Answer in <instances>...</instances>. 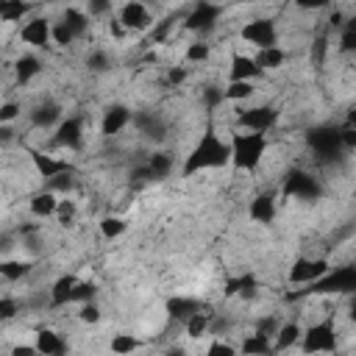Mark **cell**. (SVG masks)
<instances>
[{"mask_svg":"<svg viewBox=\"0 0 356 356\" xmlns=\"http://www.w3.org/2000/svg\"><path fill=\"white\" fill-rule=\"evenodd\" d=\"M231 159V150H228V142L217 136V131H203L200 139L195 142V147L189 150V156L184 159V178H192L203 170H214V167H225Z\"/></svg>","mask_w":356,"mask_h":356,"instance_id":"obj_1","label":"cell"},{"mask_svg":"<svg viewBox=\"0 0 356 356\" xmlns=\"http://www.w3.org/2000/svg\"><path fill=\"white\" fill-rule=\"evenodd\" d=\"M228 150H231L228 164H234L242 172H256L267 156V134L236 128L228 139Z\"/></svg>","mask_w":356,"mask_h":356,"instance_id":"obj_2","label":"cell"},{"mask_svg":"<svg viewBox=\"0 0 356 356\" xmlns=\"http://www.w3.org/2000/svg\"><path fill=\"white\" fill-rule=\"evenodd\" d=\"M353 289H356V267L353 264H342V267H334V270L323 273L317 281L306 284V289L292 292L289 300L306 298V295H350Z\"/></svg>","mask_w":356,"mask_h":356,"instance_id":"obj_3","label":"cell"},{"mask_svg":"<svg viewBox=\"0 0 356 356\" xmlns=\"http://www.w3.org/2000/svg\"><path fill=\"white\" fill-rule=\"evenodd\" d=\"M281 192H284L286 197H295V200H317V197L323 195V184H320V178H314L309 170L295 167V170H289V172L284 175Z\"/></svg>","mask_w":356,"mask_h":356,"instance_id":"obj_4","label":"cell"},{"mask_svg":"<svg viewBox=\"0 0 356 356\" xmlns=\"http://www.w3.org/2000/svg\"><path fill=\"white\" fill-rule=\"evenodd\" d=\"M306 139H309V147L317 156V161H334L345 153V147L339 142V131L334 125H317L309 131Z\"/></svg>","mask_w":356,"mask_h":356,"instance_id":"obj_5","label":"cell"},{"mask_svg":"<svg viewBox=\"0 0 356 356\" xmlns=\"http://www.w3.org/2000/svg\"><path fill=\"white\" fill-rule=\"evenodd\" d=\"M300 348L306 353H331L337 350V328H334V320L325 317L320 323H312L303 334H300Z\"/></svg>","mask_w":356,"mask_h":356,"instance_id":"obj_6","label":"cell"},{"mask_svg":"<svg viewBox=\"0 0 356 356\" xmlns=\"http://www.w3.org/2000/svg\"><path fill=\"white\" fill-rule=\"evenodd\" d=\"M220 14H222V6H220V3L197 0V3L192 6V11L184 17V28L192 31V33H209V31L217 28Z\"/></svg>","mask_w":356,"mask_h":356,"instance_id":"obj_7","label":"cell"},{"mask_svg":"<svg viewBox=\"0 0 356 356\" xmlns=\"http://www.w3.org/2000/svg\"><path fill=\"white\" fill-rule=\"evenodd\" d=\"M275 122H278V108H273V106H250V108L236 111V128H242V131L267 134L275 128Z\"/></svg>","mask_w":356,"mask_h":356,"instance_id":"obj_8","label":"cell"},{"mask_svg":"<svg viewBox=\"0 0 356 356\" xmlns=\"http://www.w3.org/2000/svg\"><path fill=\"white\" fill-rule=\"evenodd\" d=\"M239 36H242V42L253 44L256 50L278 44V28H275V22H273V19H267V17H259V19L245 22V25H242V31H239Z\"/></svg>","mask_w":356,"mask_h":356,"instance_id":"obj_9","label":"cell"},{"mask_svg":"<svg viewBox=\"0 0 356 356\" xmlns=\"http://www.w3.org/2000/svg\"><path fill=\"white\" fill-rule=\"evenodd\" d=\"M331 270V261L328 259H323V256H303V259H298L292 267H289V284H300V286H306V284H312V281H317L323 273H328Z\"/></svg>","mask_w":356,"mask_h":356,"instance_id":"obj_10","label":"cell"},{"mask_svg":"<svg viewBox=\"0 0 356 356\" xmlns=\"http://www.w3.org/2000/svg\"><path fill=\"white\" fill-rule=\"evenodd\" d=\"M117 19L122 22L125 31H136V33L153 28V14H150V8H147L142 0H128V3L120 8Z\"/></svg>","mask_w":356,"mask_h":356,"instance_id":"obj_11","label":"cell"},{"mask_svg":"<svg viewBox=\"0 0 356 356\" xmlns=\"http://www.w3.org/2000/svg\"><path fill=\"white\" fill-rule=\"evenodd\" d=\"M83 117H61V122L56 125L53 134V145L67 147V150H78L83 147Z\"/></svg>","mask_w":356,"mask_h":356,"instance_id":"obj_12","label":"cell"},{"mask_svg":"<svg viewBox=\"0 0 356 356\" xmlns=\"http://www.w3.org/2000/svg\"><path fill=\"white\" fill-rule=\"evenodd\" d=\"M50 28H53V22L47 17H31L19 28V42H25L31 47H47L50 44Z\"/></svg>","mask_w":356,"mask_h":356,"instance_id":"obj_13","label":"cell"},{"mask_svg":"<svg viewBox=\"0 0 356 356\" xmlns=\"http://www.w3.org/2000/svg\"><path fill=\"white\" fill-rule=\"evenodd\" d=\"M131 108L128 106H108L103 111V120H100V134L103 136H117L122 128L131 125Z\"/></svg>","mask_w":356,"mask_h":356,"instance_id":"obj_14","label":"cell"},{"mask_svg":"<svg viewBox=\"0 0 356 356\" xmlns=\"http://www.w3.org/2000/svg\"><path fill=\"white\" fill-rule=\"evenodd\" d=\"M275 211H278V200L273 192H259L248 206V214L253 222H273Z\"/></svg>","mask_w":356,"mask_h":356,"instance_id":"obj_15","label":"cell"},{"mask_svg":"<svg viewBox=\"0 0 356 356\" xmlns=\"http://www.w3.org/2000/svg\"><path fill=\"white\" fill-rule=\"evenodd\" d=\"M31 161H33V170L39 172V178H53V175H58V172H64V170H72V164L67 161V159H56V156H50V153H42V150H33L31 153Z\"/></svg>","mask_w":356,"mask_h":356,"instance_id":"obj_16","label":"cell"},{"mask_svg":"<svg viewBox=\"0 0 356 356\" xmlns=\"http://www.w3.org/2000/svg\"><path fill=\"white\" fill-rule=\"evenodd\" d=\"M261 70L256 64L253 56H245V53H234L231 58V67H228V81H253L259 78Z\"/></svg>","mask_w":356,"mask_h":356,"instance_id":"obj_17","label":"cell"},{"mask_svg":"<svg viewBox=\"0 0 356 356\" xmlns=\"http://www.w3.org/2000/svg\"><path fill=\"white\" fill-rule=\"evenodd\" d=\"M33 345H36V353H42V356H61L67 350V342L53 328H39Z\"/></svg>","mask_w":356,"mask_h":356,"instance_id":"obj_18","label":"cell"},{"mask_svg":"<svg viewBox=\"0 0 356 356\" xmlns=\"http://www.w3.org/2000/svg\"><path fill=\"white\" fill-rule=\"evenodd\" d=\"M31 125L33 128H50V125H58L61 122V106L47 100V103H39L31 108Z\"/></svg>","mask_w":356,"mask_h":356,"instance_id":"obj_19","label":"cell"},{"mask_svg":"<svg viewBox=\"0 0 356 356\" xmlns=\"http://www.w3.org/2000/svg\"><path fill=\"white\" fill-rule=\"evenodd\" d=\"M56 203H58V195H56V192H50V189H39V192L31 195L28 209H31L33 217L44 220V217H53V214H56Z\"/></svg>","mask_w":356,"mask_h":356,"instance_id":"obj_20","label":"cell"},{"mask_svg":"<svg viewBox=\"0 0 356 356\" xmlns=\"http://www.w3.org/2000/svg\"><path fill=\"white\" fill-rule=\"evenodd\" d=\"M75 275H70V273H64V275H58L56 281H53V286H50V306L53 309H61V306H70L72 303V286H75Z\"/></svg>","mask_w":356,"mask_h":356,"instance_id":"obj_21","label":"cell"},{"mask_svg":"<svg viewBox=\"0 0 356 356\" xmlns=\"http://www.w3.org/2000/svg\"><path fill=\"white\" fill-rule=\"evenodd\" d=\"M131 122L136 125V131L147 139H161L164 136V122L153 114V111H136L131 114Z\"/></svg>","mask_w":356,"mask_h":356,"instance_id":"obj_22","label":"cell"},{"mask_svg":"<svg viewBox=\"0 0 356 356\" xmlns=\"http://www.w3.org/2000/svg\"><path fill=\"white\" fill-rule=\"evenodd\" d=\"M300 325L292 320V323H278V328H275V334H273V350H289V348H295L298 342H300Z\"/></svg>","mask_w":356,"mask_h":356,"instance_id":"obj_23","label":"cell"},{"mask_svg":"<svg viewBox=\"0 0 356 356\" xmlns=\"http://www.w3.org/2000/svg\"><path fill=\"white\" fill-rule=\"evenodd\" d=\"M197 309H203L197 298L175 295V298H170V300H167V314H170L172 320H186V317H189L192 312H197Z\"/></svg>","mask_w":356,"mask_h":356,"instance_id":"obj_24","label":"cell"},{"mask_svg":"<svg viewBox=\"0 0 356 356\" xmlns=\"http://www.w3.org/2000/svg\"><path fill=\"white\" fill-rule=\"evenodd\" d=\"M209 328H211V312L197 309V312H192V314L184 320V331H186V337H192V339H200L203 334H209Z\"/></svg>","mask_w":356,"mask_h":356,"instance_id":"obj_25","label":"cell"},{"mask_svg":"<svg viewBox=\"0 0 356 356\" xmlns=\"http://www.w3.org/2000/svg\"><path fill=\"white\" fill-rule=\"evenodd\" d=\"M42 72V61L36 58V56H19L17 61H14V75H17V83L19 86H25L31 78H36Z\"/></svg>","mask_w":356,"mask_h":356,"instance_id":"obj_26","label":"cell"},{"mask_svg":"<svg viewBox=\"0 0 356 356\" xmlns=\"http://www.w3.org/2000/svg\"><path fill=\"white\" fill-rule=\"evenodd\" d=\"M256 292H259V281H256L250 273H245V275H239V278H228V281H225V295L253 298Z\"/></svg>","mask_w":356,"mask_h":356,"instance_id":"obj_27","label":"cell"},{"mask_svg":"<svg viewBox=\"0 0 356 356\" xmlns=\"http://www.w3.org/2000/svg\"><path fill=\"white\" fill-rule=\"evenodd\" d=\"M61 22L75 33V39L86 36V31H89V14H86V11H81V8H64Z\"/></svg>","mask_w":356,"mask_h":356,"instance_id":"obj_28","label":"cell"},{"mask_svg":"<svg viewBox=\"0 0 356 356\" xmlns=\"http://www.w3.org/2000/svg\"><path fill=\"white\" fill-rule=\"evenodd\" d=\"M253 58H256L259 70H261V72H267V70H278V67L286 61V53H284L278 44H273V47H261Z\"/></svg>","mask_w":356,"mask_h":356,"instance_id":"obj_29","label":"cell"},{"mask_svg":"<svg viewBox=\"0 0 356 356\" xmlns=\"http://www.w3.org/2000/svg\"><path fill=\"white\" fill-rule=\"evenodd\" d=\"M31 3L25 0H0V22H19L22 17H28Z\"/></svg>","mask_w":356,"mask_h":356,"instance_id":"obj_30","label":"cell"},{"mask_svg":"<svg viewBox=\"0 0 356 356\" xmlns=\"http://www.w3.org/2000/svg\"><path fill=\"white\" fill-rule=\"evenodd\" d=\"M31 261H25V259H6V261H0V278H6V281H22L28 273H31Z\"/></svg>","mask_w":356,"mask_h":356,"instance_id":"obj_31","label":"cell"},{"mask_svg":"<svg viewBox=\"0 0 356 356\" xmlns=\"http://www.w3.org/2000/svg\"><path fill=\"white\" fill-rule=\"evenodd\" d=\"M256 95V86L253 81H231L225 89H222V97L231 100V103H242V100H250Z\"/></svg>","mask_w":356,"mask_h":356,"instance_id":"obj_32","label":"cell"},{"mask_svg":"<svg viewBox=\"0 0 356 356\" xmlns=\"http://www.w3.org/2000/svg\"><path fill=\"white\" fill-rule=\"evenodd\" d=\"M145 164H147L153 181H161V178H167L172 172V156L170 153H153V156H147Z\"/></svg>","mask_w":356,"mask_h":356,"instance_id":"obj_33","label":"cell"},{"mask_svg":"<svg viewBox=\"0 0 356 356\" xmlns=\"http://www.w3.org/2000/svg\"><path fill=\"white\" fill-rule=\"evenodd\" d=\"M239 350L248 353V356H253V353H273V342H270L267 337H261V334L253 331V334H248V337L242 339Z\"/></svg>","mask_w":356,"mask_h":356,"instance_id":"obj_34","label":"cell"},{"mask_svg":"<svg viewBox=\"0 0 356 356\" xmlns=\"http://www.w3.org/2000/svg\"><path fill=\"white\" fill-rule=\"evenodd\" d=\"M75 214H78V203L70 200V197H58V203H56V220H58V225H72L75 222Z\"/></svg>","mask_w":356,"mask_h":356,"instance_id":"obj_35","label":"cell"},{"mask_svg":"<svg viewBox=\"0 0 356 356\" xmlns=\"http://www.w3.org/2000/svg\"><path fill=\"white\" fill-rule=\"evenodd\" d=\"M139 345H142V342H139L134 334H114L111 342H108L111 353H134Z\"/></svg>","mask_w":356,"mask_h":356,"instance_id":"obj_36","label":"cell"},{"mask_svg":"<svg viewBox=\"0 0 356 356\" xmlns=\"http://www.w3.org/2000/svg\"><path fill=\"white\" fill-rule=\"evenodd\" d=\"M50 42H53L56 47H70V44L75 42V33L58 19V22H53V28H50Z\"/></svg>","mask_w":356,"mask_h":356,"instance_id":"obj_37","label":"cell"},{"mask_svg":"<svg viewBox=\"0 0 356 356\" xmlns=\"http://www.w3.org/2000/svg\"><path fill=\"white\" fill-rule=\"evenodd\" d=\"M125 228H128V222L122 217H103L100 220V234L106 239H117L120 234H125Z\"/></svg>","mask_w":356,"mask_h":356,"instance_id":"obj_38","label":"cell"},{"mask_svg":"<svg viewBox=\"0 0 356 356\" xmlns=\"http://www.w3.org/2000/svg\"><path fill=\"white\" fill-rule=\"evenodd\" d=\"M209 56H211V47L206 42H192V44H186V53H184V58L189 64H203V61H209Z\"/></svg>","mask_w":356,"mask_h":356,"instance_id":"obj_39","label":"cell"},{"mask_svg":"<svg viewBox=\"0 0 356 356\" xmlns=\"http://www.w3.org/2000/svg\"><path fill=\"white\" fill-rule=\"evenodd\" d=\"M75 186V178H72V170H64V172H58V175H53V178H47V186L44 189H50V192H70Z\"/></svg>","mask_w":356,"mask_h":356,"instance_id":"obj_40","label":"cell"},{"mask_svg":"<svg viewBox=\"0 0 356 356\" xmlns=\"http://www.w3.org/2000/svg\"><path fill=\"white\" fill-rule=\"evenodd\" d=\"M86 67H89V72H108L111 70V58H108L106 50H92L86 56Z\"/></svg>","mask_w":356,"mask_h":356,"instance_id":"obj_41","label":"cell"},{"mask_svg":"<svg viewBox=\"0 0 356 356\" xmlns=\"http://www.w3.org/2000/svg\"><path fill=\"white\" fill-rule=\"evenodd\" d=\"M356 19H348L342 33H339V53H353L356 50Z\"/></svg>","mask_w":356,"mask_h":356,"instance_id":"obj_42","label":"cell"},{"mask_svg":"<svg viewBox=\"0 0 356 356\" xmlns=\"http://www.w3.org/2000/svg\"><path fill=\"white\" fill-rule=\"evenodd\" d=\"M95 295H97V286L92 284V281H75V286H72V303H83V300H95Z\"/></svg>","mask_w":356,"mask_h":356,"instance_id":"obj_43","label":"cell"},{"mask_svg":"<svg viewBox=\"0 0 356 356\" xmlns=\"http://www.w3.org/2000/svg\"><path fill=\"white\" fill-rule=\"evenodd\" d=\"M19 314V300L11 298V295H3L0 298V323H8Z\"/></svg>","mask_w":356,"mask_h":356,"instance_id":"obj_44","label":"cell"},{"mask_svg":"<svg viewBox=\"0 0 356 356\" xmlns=\"http://www.w3.org/2000/svg\"><path fill=\"white\" fill-rule=\"evenodd\" d=\"M78 320H81V323H92V325H95V323L100 320V306H97L95 300H83V303H81V309H78Z\"/></svg>","mask_w":356,"mask_h":356,"instance_id":"obj_45","label":"cell"},{"mask_svg":"<svg viewBox=\"0 0 356 356\" xmlns=\"http://www.w3.org/2000/svg\"><path fill=\"white\" fill-rule=\"evenodd\" d=\"M337 131H339V142H342L345 153H350V150L356 147V125H353V122H345V125H339Z\"/></svg>","mask_w":356,"mask_h":356,"instance_id":"obj_46","label":"cell"},{"mask_svg":"<svg viewBox=\"0 0 356 356\" xmlns=\"http://www.w3.org/2000/svg\"><path fill=\"white\" fill-rule=\"evenodd\" d=\"M222 86H206L203 89V103H206V108L209 111H214L217 106H222Z\"/></svg>","mask_w":356,"mask_h":356,"instance_id":"obj_47","label":"cell"},{"mask_svg":"<svg viewBox=\"0 0 356 356\" xmlns=\"http://www.w3.org/2000/svg\"><path fill=\"white\" fill-rule=\"evenodd\" d=\"M19 114H22V106H19L17 100H6V103H0V122H14Z\"/></svg>","mask_w":356,"mask_h":356,"instance_id":"obj_48","label":"cell"},{"mask_svg":"<svg viewBox=\"0 0 356 356\" xmlns=\"http://www.w3.org/2000/svg\"><path fill=\"white\" fill-rule=\"evenodd\" d=\"M275 328H278V323H275V317H264V320H259V325H256V334H261V337H267V339H273V334H275Z\"/></svg>","mask_w":356,"mask_h":356,"instance_id":"obj_49","label":"cell"},{"mask_svg":"<svg viewBox=\"0 0 356 356\" xmlns=\"http://www.w3.org/2000/svg\"><path fill=\"white\" fill-rule=\"evenodd\" d=\"M295 6L300 11H320V8H328L331 0H295Z\"/></svg>","mask_w":356,"mask_h":356,"instance_id":"obj_50","label":"cell"},{"mask_svg":"<svg viewBox=\"0 0 356 356\" xmlns=\"http://www.w3.org/2000/svg\"><path fill=\"white\" fill-rule=\"evenodd\" d=\"M184 81H186V67H170L167 83H170V86H181Z\"/></svg>","mask_w":356,"mask_h":356,"instance_id":"obj_51","label":"cell"},{"mask_svg":"<svg viewBox=\"0 0 356 356\" xmlns=\"http://www.w3.org/2000/svg\"><path fill=\"white\" fill-rule=\"evenodd\" d=\"M108 11H111V0H89V14L106 17Z\"/></svg>","mask_w":356,"mask_h":356,"instance_id":"obj_52","label":"cell"},{"mask_svg":"<svg viewBox=\"0 0 356 356\" xmlns=\"http://www.w3.org/2000/svg\"><path fill=\"white\" fill-rule=\"evenodd\" d=\"M209 353H214V356H220V353H222V356H231V353H236V348L228 345V342H220V339H217V342L209 345Z\"/></svg>","mask_w":356,"mask_h":356,"instance_id":"obj_53","label":"cell"},{"mask_svg":"<svg viewBox=\"0 0 356 356\" xmlns=\"http://www.w3.org/2000/svg\"><path fill=\"white\" fill-rule=\"evenodd\" d=\"M108 33H111V36H114V39H122V36H125V33H128V31H125V28H122V22H120V19H117V17H114V19H111V22H108Z\"/></svg>","mask_w":356,"mask_h":356,"instance_id":"obj_54","label":"cell"},{"mask_svg":"<svg viewBox=\"0 0 356 356\" xmlns=\"http://www.w3.org/2000/svg\"><path fill=\"white\" fill-rule=\"evenodd\" d=\"M11 353L14 356H36V345H14Z\"/></svg>","mask_w":356,"mask_h":356,"instance_id":"obj_55","label":"cell"}]
</instances>
